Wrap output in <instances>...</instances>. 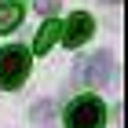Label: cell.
<instances>
[{"label":"cell","instance_id":"cell-4","mask_svg":"<svg viewBox=\"0 0 128 128\" xmlns=\"http://www.w3.org/2000/svg\"><path fill=\"white\" fill-rule=\"evenodd\" d=\"M80 77L88 80V84H106V77H110V55L106 51H95L92 59H84Z\"/></svg>","mask_w":128,"mask_h":128},{"label":"cell","instance_id":"cell-6","mask_svg":"<svg viewBox=\"0 0 128 128\" xmlns=\"http://www.w3.org/2000/svg\"><path fill=\"white\" fill-rule=\"evenodd\" d=\"M22 26V8L18 4H4L0 8V33H11Z\"/></svg>","mask_w":128,"mask_h":128},{"label":"cell","instance_id":"cell-8","mask_svg":"<svg viewBox=\"0 0 128 128\" xmlns=\"http://www.w3.org/2000/svg\"><path fill=\"white\" fill-rule=\"evenodd\" d=\"M40 11H44V15H55V11H59V0H40Z\"/></svg>","mask_w":128,"mask_h":128},{"label":"cell","instance_id":"cell-9","mask_svg":"<svg viewBox=\"0 0 128 128\" xmlns=\"http://www.w3.org/2000/svg\"><path fill=\"white\" fill-rule=\"evenodd\" d=\"M11 4H18V0H11Z\"/></svg>","mask_w":128,"mask_h":128},{"label":"cell","instance_id":"cell-5","mask_svg":"<svg viewBox=\"0 0 128 128\" xmlns=\"http://www.w3.org/2000/svg\"><path fill=\"white\" fill-rule=\"evenodd\" d=\"M62 37V22H55V18H48L44 26L37 30V37H33V51L37 55H44V51H51V44Z\"/></svg>","mask_w":128,"mask_h":128},{"label":"cell","instance_id":"cell-7","mask_svg":"<svg viewBox=\"0 0 128 128\" xmlns=\"http://www.w3.org/2000/svg\"><path fill=\"white\" fill-rule=\"evenodd\" d=\"M51 110H55V106H51L48 99H44V102H37V106H33V121H37V128H40V124H48V121H51Z\"/></svg>","mask_w":128,"mask_h":128},{"label":"cell","instance_id":"cell-3","mask_svg":"<svg viewBox=\"0 0 128 128\" xmlns=\"http://www.w3.org/2000/svg\"><path fill=\"white\" fill-rule=\"evenodd\" d=\"M92 30H95L92 15H84V11H73V15H70V22L62 26V37H59V40L66 44V48H80V44L92 37Z\"/></svg>","mask_w":128,"mask_h":128},{"label":"cell","instance_id":"cell-1","mask_svg":"<svg viewBox=\"0 0 128 128\" xmlns=\"http://www.w3.org/2000/svg\"><path fill=\"white\" fill-rule=\"evenodd\" d=\"M106 124V106L99 95H77L66 110V128H102Z\"/></svg>","mask_w":128,"mask_h":128},{"label":"cell","instance_id":"cell-2","mask_svg":"<svg viewBox=\"0 0 128 128\" xmlns=\"http://www.w3.org/2000/svg\"><path fill=\"white\" fill-rule=\"evenodd\" d=\"M30 73V51L26 48H0V88H18Z\"/></svg>","mask_w":128,"mask_h":128}]
</instances>
